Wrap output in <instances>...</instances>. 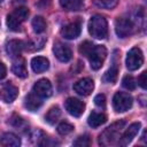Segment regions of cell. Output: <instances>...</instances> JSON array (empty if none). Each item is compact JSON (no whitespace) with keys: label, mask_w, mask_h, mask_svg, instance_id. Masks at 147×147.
<instances>
[{"label":"cell","mask_w":147,"mask_h":147,"mask_svg":"<svg viewBox=\"0 0 147 147\" xmlns=\"http://www.w3.org/2000/svg\"><path fill=\"white\" fill-rule=\"evenodd\" d=\"M125 121L121 119L115 123H113L110 126H108L100 136H99V144L101 146H111L115 145L121 137V133L125 126Z\"/></svg>","instance_id":"cell-1"},{"label":"cell","mask_w":147,"mask_h":147,"mask_svg":"<svg viewBox=\"0 0 147 147\" xmlns=\"http://www.w3.org/2000/svg\"><path fill=\"white\" fill-rule=\"evenodd\" d=\"M88 32L95 39H105L108 36V24L103 16L94 15L88 22Z\"/></svg>","instance_id":"cell-2"},{"label":"cell","mask_w":147,"mask_h":147,"mask_svg":"<svg viewBox=\"0 0 147 147\" xmlns=\"http://www.w3.org/2000/svg\"><path fill=\"white\" fill-rule=\"evenodd\" d=\"M30 11L26 7H18L7 16V26L11 31H20L22 23L28 18Z\"/></svg>","instance_id":"cell-3"},{"label":"cell","mask_w":147,"mask_h":147,"mask_svg":"<svg viewBox=\"0 0 147 147\" xmlns=\"http://www.w3.org/2000/svg\"><path fill=\"white\" fill-rule=\"evenodd\" d=\"M106 56H107V49L105 46H101V45H93V47L86 55V57L90 61L91 68L94 70H98L102 67L106 60Z\"/></svg>","instance_id":"cell-4"},{"label":"cell","mask_w":147,"mask_h":147,"mask_svg":"<svg viewBox=\"0 0 147 147\" xmlns=\"http://www.w3.org/2000/svg\"><path fill=\"white\" fill-rule=\"evenodd\" d=\"M132 96L126 92H116L113 98V107L117 113H123L132 107Z\"/></svg>","instance_id":"cell-5"},{"label":"cell","mask_w":147,"mask_h":147,"mask_svg":"<svg viewBox=\"0 0 147 147\" xmlns=\"http://www.w3.org/2000/svg\"><path fill=\"white\" fill-rule=\"evenodd\" d=\"M126 68L130 71L139 69L144 63V55L139 47H132L126 54Z\"/></svg>","instance_id":"cell-6"},{"label":"cell","mask_w":147,"mask_h":147,"mask_svg":"<svg viewBox=\"0 0 147 147\" xmlns=\"http://www.w3.org/2000/svg\"><path fill=\"white\" fill-rule=\"evenodd\" d=\"M115 31L119 38H126L133 32V23L130 18L118 17L115 21Z\"/></svg>","instance_id":"cell-7"},{"label":"cell","mask_w":147,"mask_h":147,"mask_svg":"<svg viewBox=\"0 0 147 147\" xmlns=\"http://www.w3.org/2000/svg\"><path fill=\"white\" fill-rule=\"evenodd\" d=\"M17 95H18V88L13 83L6 82L0 85V99L3 102L10 103L17 98Z\"/></svg>","instance_id":"cell-8"},{"label":"cell","mask_w":147,"mask_h":147,"mask_svg":"<svg viewBox=\"0 0 147 147\" xmlns=\"http://www.w3.org/2000/svg\"><path fill=\"white\" fill-rule=\"evenodd\" d=\"M65 110L74 117H79L85 110V103L76 98H68L64 102Z\"/></svg>","instance_id":"cell-9"},{"label":"cell","mask_w":147,"mask_h":147,"mask_svg":"<svg viewBox=\"0 0 147 147\" xmlns=\"http://www.w3.org/2000/svg\"><path fill=\"white\" fill-rule=\"evenodd\" d=\"M140 127H141V124L140 122H134L132 123L131 125H129V127L123 132V134L119 137V140H118V144L119 146H127L132 140L133 138L138 134V132L140 131Z\"/></svg>","instance_id":"cell-10"},{"label":"cell","mask_w":147,"mask_h":147,"mask_svg":"<svg viewBox=\"0 0 147 147\" xmlns=\"http://www.w3.org/2000/svg\"><path fill=\"white\" fill-rule=\"evenodd\" d=\"M94 88V83L93 80L90 78V77H85V78H82L79 80H77L75 84H74V91L79 94V95H83V96H86V95H90L92 93Z\"/></svg>","instance_id":"cell-11"},{"label":"cell","mask_w":147,"mask_h":147,"mask_svg":"<svg viewBox=\"0 0 147 147\" xmlns=\"http://www.w3.org/2000/svg\"><path fill=\"white\" fill-rule=\"evenodd\" d=\"M53 52H54L56 59H57L59 61H61V62H68V61H70L71 57H72L71 48H70L68 45H65V44H63V42H61V41H56V42L54 44V46H53Z\"/></svg>","instance_id":"cell-12"},{"label":"cell","mask_w":147,"mask_h":147,"mask_svg":"<svg viewBox=\"0 0 147 147\" xmlns=\"http://www.w3.org/2000/svg\"><path fill=\"white\" fill-rule=\"evenodd\" d=\"M33 92L41 99L45 98H49L52 95L53 88H52V84L48 79L46 78H41L38 82H36V84L33 85Z\"/></svg>","instance_id":"cell-13"},{"label":"cell","mask_w":147,"mask_h":147,"mask_svg":"<svg viewBox=\"0 0 147 147\" xmlns=\"http://www.w3.org/2000/svg\"><path fill=\"white\" fill-rule=\"evenodd\" d=\"M82 31V22L79 20L68 23L61 29V34L65 39H75L80 34Z\"/></svg>","instance_id":"cell-14"},{"label":"cell","mask_w":147,"mask_h":147,"mask_svg":"<svg viewBox=\"0 0 147 147\" xmlns=\"http://www.w3.org/2000/svg\"><path fill=\"white\" fill-rule=\"evenodd\" d=\"M11 70L13 72L20 77V78H25L28 76V70H26V65H25V60L18 55L16 57H13V65H11Z\"/></svg>","instance_id":"cell-15"},{"label":"cell","mask_w":147,"mask_h":147,"mask_svg":"<svg viewBox=\"0 0 147 147\" xmlns=\"http://www.w3.org/2000/svg\"><path fill=\"white\" fill-rule=\"evenodd\" d=\"M23 49H24V42L22 40L13 39L6 44V51L10 57H16V56L21 55V52Z\"/></svg>","instance_id":"cell-16"},{"label":"cell","mask_w":147,"mask_h":147,"mask_svg":"<svg viewBox=\"0 0 147 147\" xmlns=\"http://www.w3.org/2000/svg\"><path fill=\"white\" fill-rule=\"evenodd\" d=\"M41 103H42L41 98H39L33 91L31 93H29L24 99V106L30 111H37L40 108Z\"/></svg>","instance_id":"cell-17"},{"label":"cell","mask_w":147,"mask_h":147,"mask_svg":"<svg viewBox=\"0 0 147 147\" xmlns=\"http://www.w3.org/2000/svg\"><path fill=\"white\" fill-rule=\"evenodd\" d=\"M31 68L36 74L44 72L49 68V61L44 56H36L31 60Z\"/></svg>","instance_id":"cell-18"},{"label":"cell","mask_w":147,"mask_h":147,"mask_svg":"<svg viewBox=\"0 0 147 147\" xmlns=\"http://www.w3.org/2000/svg\"><path fill=\"white\" fill-rule=\"evenodd\" d=\"M0 145L5 147H18L21 145V140L16 134L11 132H7L2 134L0 139Z\"/></svg>","instance_id":"cell-19"},{"label":"cell","mask_w":147,"mask_h":147,"mask_svg":"<svg viewBox=\"0 0 147 147\" xmlns=\"http://www.w3.org/2000/svg\"><path fill=\"white\" fill-rule=\"evenodd\" d=\"M107 121V116L103 113H98V111H92L87 118V123L91 127H99L100 125L105 124Z\"/></svg>","instance_id":"cell-20"},{"label":"cell","mask_w":147,"mask_h":147,"mask_svg":"<svg viewBox=\"0 0 147 147\" xmlns=\"http://www.w3.org/2000/svg\"><path fill=\"white\" fill-rule=\"evenodd\" d=\"M60 6L68 11H77L84 7L83 0H59Z\"/></svg>","instance_id":"cell-21"},{"label":"cell","mask_w":147,"mask_h":147,"mask_svg":"<svg viewBox=\"0 0 147 147\" xmlns=\"http://www.w3.org/2000/svg\"><path fill=\"white\" fill-rule=\"evenodd\" d=\"M117 76H118V65L116 63H114L103 75V82L108 83V84H114L117 80Z\"/></svg>","instance_id":"cell-22"},{"label":"cell","mask_w":147,"mask_h":147,"mask_svg":"<svg viewBox=\"0 0 147 147\" xmlns=\"http://www.w3.org/2000/svg\"><path fill=\"white\" fill-rule=\"evenodd\" d=\"M60 116H61V110H60V108H59L57 106H54V107H52V108L47 111V114L45 115V121H46L48 124H55V123L57 122V119H59Z\"/></svg>","instance_id":"cell-23"},{"label":"cell","mask_w":147,"mask_h":147,"mask_svg":"<svg viewBox=\"0 0 147 147\" xmlns=\"http://www.w3.org/2000/svg\"><path fill=\"white\" fill-rule=\"evenodd\" d=\"M10 125L14 126L15 129L17 130H21V131H25L28 130L29 127V124L26 123V121L24 118H22L21 116H17V115H14L11 118H10Z\"/></svg>","instance_id":"cell-24"},{"label":"cell","mask_w":147,"mask_h":147,"mask_svg":"<svg viewBox=\"0 0 147 147\" xmlns=\"http://www.w3.org/2000/svg\"><path fill=\"white\" fill-rule=\"evenodd\" d=\"M46 26H47V24H46V21L44 20V17L36 16L32 20V28L36 33H42L46 30Z\"/></svg>","instance_id":"cell-25"},{"label":"cell","mask_w":147,"mask_h":147,"mask_svg":"<svg viewBox=\"0 0 147 147\" xmlns=\"http://www.w3.org/2000/svg\"><path fill=\"white\" fill-rule=\"evenodd\" d=\"M93 2H94V5H96L100 8L111 9L118 3V0H93Z\"/></svg>","instance_id":"cell-26"},{"label":"cell","mask_w":147,"mask_h":147,"mask_svg":"<svg viewBox=\"0 0 147 147\" xmlns=\"http://www.w3.org/2000/svg\"><path fill=\"white\" fill-rule=\"evenodd\" d=\"M74 131V125L68 123V122H61L57 126V132L62 136H65V134H69L70 132Z\"/></svg>","instance_id":"cell-27"},{"label":"cell","mask_w":147,"mask_h":147,"mask_svg":"<svg viewBox=\"0 0 147 147\" xmlns=\"http://www.w3.org/2000/svg\"><path fill=\"white\" fill-rule=\"evenodd\" d=\"M122 85H123L126 90L133 91V90L136 88L137 83H136V80H134V78H133L132 76L126 75V76H124V78H123V80H122Z\"/></svg>","instance_id":"cell-28"},{"label":"cell","mask_w":147,"mask_h":147,"mask_svg":"<svg viewBox=\"0 0 147 147\" xmlns=\"http://www.w3.org/2000/svg\"><path fill=\"white\" fill-rule=\"evenodd\" d=\"M91 145V138L88 136H80L74 141V146L78 147H87Z\"/></svg>","instance_id":"cell-29"},{"label":"cell","mask_w":147,"mask_h":147,"mask_svg":"<svg viewBox=\"0 0 147 147\" xmlns=\"http://www.w3.org/2000/svg\"><path fill=\"white\" fill-rule=\"evenodd\" d=\"M93 47V44L91 42V41H84V42H82L80 44V46H79V53L82 54V55H84V56H86L87 54H88V52L91 51V48Z\"/></svg>","instance_id":"cell-30"},{"label":"cell","mask_w":147,"mask_h":147,"mask_svg":"<svg viewBox=\"0 0 147 147\" xmlns=\"http://www.w3.org/2000/svg\"><path fill=\"white\" fill-rule=\"evenodd\" d=\"M94 103L98 107H100V108H105V106H106V96H105V94H98V95H95Z\"/></svg>","instance_id":"cell-31"},{"label":"cell","mask_w":147,"mask_h":147,"mask_svg":"<svg viewBox=\"0 0 147 147\" xmlns=\"http://www.w3.org/2000/svg\"><path fill=\"white\" fill-rule=\"evenodd\" d=\"M146 75H147L146 71H142L141 75L138 77V84H139L144 90L147 87V84H146V83H147V80H146Z\"/></svg>","instance_id":"cell-32"},{"label":"cell","mask_w":147,"mask_h":147,"mask_svg":"<svg viewBox=\"0 0 147 147\" xmlns=\"http://www.w3.org/2000/svg\"><path fill=\"white\" fill-rule=\"evenodd\" d=\"M6 74H7V69H6V65L0 62V79L5 78L6 77Z\"/></svg>","instance_id":"cell-33"},{"label":"cell","mask_w":147,"mask_h":147,"mask_svg":"<svg viewBox=\"0 0 147 147\" xmlns=\"http://www.w3.org/2000/svg\"><path fill=\"white\" fill-rule=\"evenodd\" d=\"M0 2H2V0H0Z\"/></svg>","instance_id":"cell-34"}]
</instances>
